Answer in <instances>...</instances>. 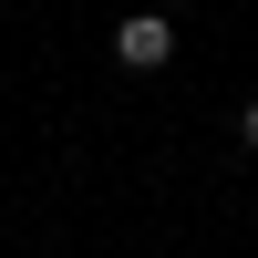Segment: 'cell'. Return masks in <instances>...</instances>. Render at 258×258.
<instances>
[{"label": "cell", "mask_w": 258, "mask_h": 258, "mask_svg": "<svg viewBox=\"0 0 258 258\" xmlns=\"http://www.w3.org/2000/svg\"><path fill=\"white\" fill-rule=\"evenodd\" d=\"M114 62L124 73H165V62H176V11H135L114 31Z\"/></svg>", "instance_id": "obj_1"}, {"label": "cell", "mask_w": 258, "mask_h": 258, "mask_svg": "<svg viewBox=\"0 0 258 258\" xmlns=\"http://www.w3.org/2000/svg\"><path fill=\"white\" fill-rule=\"evenodd\" d=\"M238 145H248V155H258V93L238 103Z\"/></svg>", "instance_id": "obj_2"}, {"label": "cell", "mask_w": 258, "mask_h": 258, "mask_svg": "<svg viewBox=\"0 0 258 258\" xmlns=\"http://www.w3.org/2000/svg\"><path fill=\"white\" fill-rule=\"evenodd\" d=\"M155 11H186V0H155Z\"/></svg>", "instance_id": "obj_3"}]
</instances>
